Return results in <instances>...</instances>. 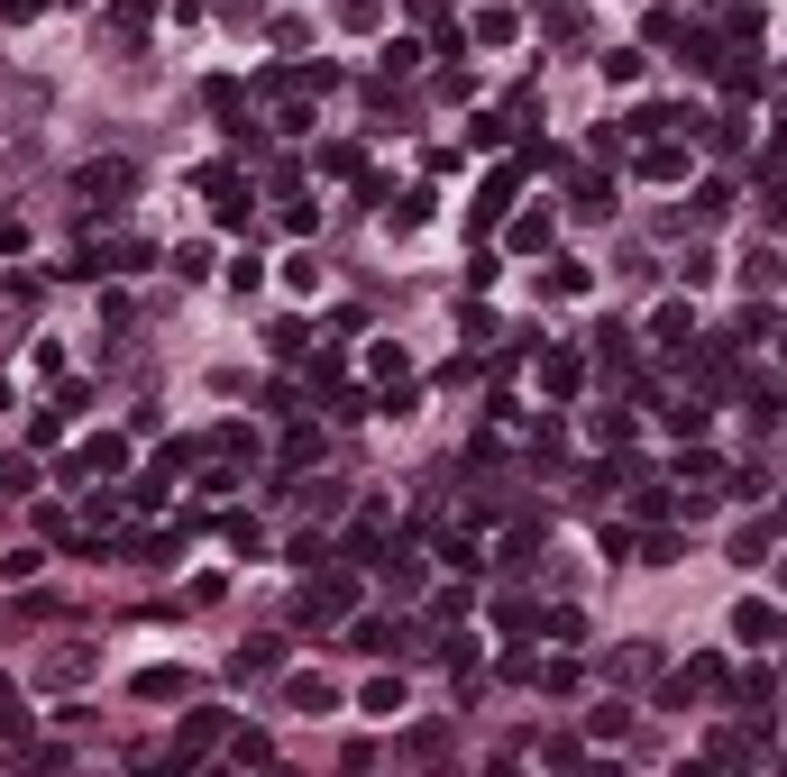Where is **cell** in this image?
I'll list each match as a JSON object with an SVG mask.
<instances>
[{"mask_svg": "<svg viewBox=\"0 0 787 777\" xmlns=\"http://www.w3.org/2000/svg\"><path fill=\"white\" fill-rule=\"evenodd\" d=\"M230 759H239V768H266L275 741H266V732H230Z\"/></svg>", "mask_w": 787, "mask_h": 777, "instance_id": "18", "label": "cell"}, {"mask_svg": "<svg viewBox=\"0 0 787 777\" xmlns=\"http://www.w3.org/2000/svg\"><path fill=\"white\" fill-rule=\"evenodd\" d=\"M641 174H650V184H678V174H687V147H650Z\"/></svg>", "mask_w": 787, "mask_h": 777, "instance_id": "16", "label": "cell"}, {"mask_svg": "<svg viewBox=\"0 0 787 777\" xmlns=\"http://www.w3.org/2000/svg\"><path fill=\"white\" fill-rule=\"evenodd\" d=\"M285 705H293V714H329V705H339V695H329L321 677H293V686H285Z\"/></svg>", "mask_w": 787, "mask_h": 777, "instance_id": "14", "label": "cell"}, {"mask_svg": "<svg viewBox=\"0 0 787 777\" xmlns=\"http://www.w3.org/2000/svg\"><path fill=\"white\" fill-rule=\"evenodd\" d=\"M541 384H549L558 403H568L577 384H587V367H577V348H541Z\"/></svg>", "mask_w": 787, "mask_h": 777, "instance_id": "6", "label": "cell"}, {"mask_svg": "<svg viewBox=\"0 0 787 777\" xmlns=\"http://www.w3.org/2000/svg\"><path fill=\"white\" fill-rule=\"evenodd\" d=\"M650 339H659V348H687V339H696V321H687V302H669V311H659V321H650Z\"/></svg>", "mask_w": 787, "mask_h": 777, "instance_id": "10", "label": "cell"}, {"mask_svg": "<svg viewBox=\"0 0 787 777\" xmlns=\"http://www.w3.org/2000/svg\"><path fill=\"white\" fill-rule=\"evenodd\" d=\"M513 193H522V165H495L486 184H476V211H467V220H476V229H495L504 211H513Z\"/></svg>", "mask_w": 787, "mask_h": 777, "instance_id": "3", "label": "cell"}, {"mask_svg": "<svg viewBox=\"0 0 787 777\" xmlns=\"http://www.w3.org/2000/svg\"><path fill=\"white\" fill-rule=\"evenodd\" d=\"M138 695H147V705H165V695H193V677H184V668H147Z\"/></svg>", "mask_w": 787, "mask_h": 777, "instance_id": "12", "label": "cell"}, {"mask_svg": "<svg viewBox=\"0 0 787 777\" xmlns=\"http://www.w3.org/2000/svg\"><path fill=\"white\" fill-rule=\"evenodd\" d=\"M339 558H348V567H375V558H385V512H358V531H348Z\"/></svg>", "mask_w": 787, "mask_h": 777, "instance_id": "5", "label": "cell"}, {"mask_svg": "<svg viewBox=\"0 0 787 777\" xmlns=\"http://www.w3.org/2000/svg\"><path fill=\"white\" fill-rule=\"evenodd\" d=\"M285 283L293 293H321V256H285Z\"/></svg>", "mask_w": 787, "mask_h": 777, "instance_id": "23", "label": "cell"}, {"mask_svg": "<svg viewBox=\"0 0 787 777\" xmlns=\"http://www.w3.org/2000/svg\"><path fill=\"white\" fill-rule=\"evenodd\" d=\"M0 732H10V741L28 732V705H19V677H0Z\"/></svg>", "mask_w": 787, "mask_h": 777, "instance_id": "20", "label": "cell"}, {"mask_svg": "<svg viewBox=\"0 0 787 777\" xmlns=\"http://www.w3.org/2000/svg\"><path fill=\"white\" fill-rule=\"evenodd\" d=\"M732 640H742V650H769V640H787V613L778 604H732Z\"/></svg>", "mask_w": 787, "mask_h": 777, "instance_id": "4", "label": "cell"}, {"mask_svg": "<svg viewBox=\"0 0 787 777\" xmlns=\"http://www.w3.org/2000/svg\"><path fill=\"white\" fill-rule=\"evenodd\" d=\"M230 668H239V677H275V668H285V640H247Z\"/></svg>", "mask_w": 787, "mask_h": 777, "instance_id": "7", "label": "cell"}, {"mask_svg": "<svg viewBox=\"0 0 787 777\" xmlns=\"http://www.w3.org/2000/svg\"><path fill=\"white\" fill-rule=\"evenodd\" d=\"M129 184H138V165H129V155H101V165L73 174V193H83L92 211H119V201H129Z\"/></svg>", "mask_w": 787, "mask_h": 777, "instance_id": "1", "label": "cell"}, {"mask_svg": "<svg viewBox=\"0 0 787 777\" xmlns=\"http://www.w3.org/2000/svg\"><path fill=\"white\" fill-rule=\"evenodd\" d=\"M659 421H669L678 439H705V411H696V403H669V411H659Z\"/></svg>", "mask_w": 787, "mask_h": 777, "instance_id": "24", "label": "cell"}, {"mask_svg": "<svg viewBox=\"0 0 787 777\" xmlns=\"http://www.w3.org/2000/svg\"><path fill=\"white\" fill-rule=\"evenodd\" d=\"M430 211H440V201H430V193H421V184H413V193H403V201H394V211H385V220H394V229H421V220H430Z\"/></svg>", "mask_w": 787, "mask_h": 777, "instance_id": "17", "label": "cell"}, {"mask_svg": "<svg viewBox=\"0 0 787 777\" xmlns=\"http://www.w3.org/2000/svg\"><path fill=\"white\" fill-rule=\"evenodd\" d=\"M348 604H358V585H348V577H329V567H321L312 585H302V622H348Z\"/></svg>", "mask_w": 787, "mask_h": 777, "instance_id": "2", "label": "cell"}, {"mask_svg": "<svg viewBox=\"0 0 787 777\" xmlns=\"http://www.w3.org/2000/svg\"><path fill=\"white\" fill-rule=\"evenodd\" d=\"M778 275H787L778 247H751V256H742V283H751V293H778Z\"/></svg>", "mask_w": 787, "mask_h": 777, "instance_id": "9", "label": "cell"}, {"mask_svg": "<svg viewBox=\"0 0 787 777\" xmlns=\"http://www.w3.org/2000/svg\"><path fill=\"white\" fill-rule=\"evenodd\" d=\"M541 631H549V640H558V650H577V640H587V613H568V604H558V613H549V622H541Z\"/></svg>", "mask_w": 787, "mask_h": 777, "instance_id": "19", "label": "cell"}, {"mask_svg": "<svg viewBox=\"0 0 787 777\" xmlns=\"http://www.w3.org/2000/svg\"><path fill=\"white\" fill-rule=\"evenodd\" d=\"M211 741H220V714H211V705H201V714L184 722V750H174V759H201V750H211Z\"/></svg>", "mask_w": 787, "mask_h": 777, "instance_id": "13", "label": "cell"}, {"mask_svg": "<svg viewBox=\"0 0 787 777\" xmlns=\"http://www.w3.org/2000/svg\"><path fill=\"white\" fill-rule=\"evenodd\" d=\"M358 705H367V714H375V722H394V714H403V677H375V686H367V695H358Z\"/></svg>", "mask_w": 787, "mask_h": 777, "instance_id": "15", "label": "cell"}, {"mask_svg": "<svg viewBox=\"0 0 787 777\" xmlns=\"http://www.w3.org/2000/svg\"><path fill=\"white\" fill-rule=\"evenodd\" d=\"M348 640H358V650H375V659H385V650H403V622H385V613H375V622H358V631H348Z\"/></svg>", "mask_w": 787, "mask_h": 777, "instance_id": "11", "label": "cell"}, {"mask_svg": "<svg viewBox=\"0 0 787 777\" xmlns=\"http://www.w3.org/2000/svg\"><path fill=\"white\" fill-rule=\"evenodd\" d=\"M604 83H641V56H632V46H604Z\"/></svg>", "mask_w": 787, "mask_h": 777, "instance_id": "22", "label": "cell"}, {"mask_svg": "<svg viewBox=\"0 0 787 777\" xmlns=\"http://www.w3.org/2000/svg\"><path fill=\"white\" fill-rule=\"evenodd\" d=\"M367 367H375V384H403V375H413V357H403V348L385 339V348H375V357H367Z\"/></svg>", "mask_w": 787, "mask_h": 777, "instance_id": "21", "label": "cell"}, {"mask_svg": "<svg viewBox=\"0 0 787 777\" xmlns=\"http://www.w3.org/2000/svg\"><path fill=\"white\" fill-rule=\"evenodd\" d=\"M732 567H769V522H742V531H732Z\"/></svg>", "mask_w": 787, "mask_h": 777, "instance_id": "8", "label": "cell"}]
</instances>
